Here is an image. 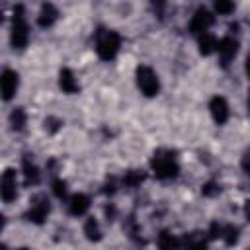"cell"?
<instances>
[{"label": "cell", "instance_id": "6da1fadb", "mask_svg": "<svg viewBox=\"0 0 250 250\" xmlns=\"http://www.w3.org/2000/svg\"><path fill=\"white\" fill-rule=\"evenodd\" d=\"M150 166H152V172L158 180H170V178H176L178 172H180V166H178V160L174 156L172 150H156L152 154V160H150Z\"/></svg>", "mask_w": 250, "mask_h": 250}, {"label": "cell", "instance_id": "7a4b0ae2", "mask_svg": "<svg viewBox=\"0 0 250 250\" xmlns=\"http://www.w3.org/2000/svg\"><path fill=\"white\" fill-rule=\"evenodd\" d=\"M121 47V37L117 31L113 29H102L98 33V41H96V53L102 61H111L115 59V55L119 53Z\"/></svg>", "mask_w": 250, "mask_h": 250}, {"label": "cell", "instance_id": "3957f363", "mask_svg": "<svg viewBox=\"0 0 250 250\" xmlns=\"http://www.w3.org/2000/svg\"><path fill=\"white\" fill-rule=\"evenodd\" d=\"M29 39V27L23 16V6H16L14 8V18H12V33H10V41L14 49H23L27 45Z\"/></svg>", "mask_w": 250, "mask_h": 250}, {"label": "cell", "instance_id": "277c9868", "mask_svg": "<svg viewBox=\"0 0 250 250\" xmlns=\"http://www.w3.org/2000/svg\"><path fill=\"white\" fill-rule=\"evenodd\" d=\"M135 78H137V86H139V90H141L146 98H152V96L158 94V90H160V80H158L156 72H154L150 66H146V64L137 66V70H135Z\"/></svg>", "mask_w": 250, "mask_h": 250}, {"label": "cell", "instance_id": "5b68a950", "mask_svg": "<svg viewBox=\"0 0 250 250\" xmlns=\"http://www.w3.org/2000/svg\"><path fill=\"white\" fill-rule=\"evenodd\" d=\"M49 211H51V205H49L47 197L39 193V195H35L31 199V205H29V209L25 213V219L31 221V223H35V225H43L45 219H47V215H49Z\"/></svg>", "mask_w": 250, "mask_h": 250}, {"label": "cell", "instance_id": "8992f818", "mask_svg": "<svg viewBox=\"0 0 250 250\" xmlns=\"http://www.w3.org/2000/svg\"><path fill=\"white\" fill-rule=\"evenodd\" d=\"M213 21H215L213 14H211L207 8L201 6V8H197L195 14L191 16L189 31H191V33H197V35H203V33H207V29L213 25Z\"/></svg>", "mask_w": 250, "mask_h": 250}, {"label": "cell", "instance_id": "52a82bcc", "mask_svg": "<svg viewBox=\"0 0 250 250\" xmlns=\"http://www.w3.org/2000/svg\"><path fill=\"white\" fill-rule=\"evenodd\" d=\"M0 193H2V199L6 203L14 201L18 197V178H16V170L12 168H6L4 174H2V182H0Z\"/></svg>", "mask_w": 250, "mask_h": 250}, {"label": "cell", "instance_id": "ba28073f", "mask_svg": "<svg viewBox=\"0 0 250 250\" xmlns=\"http://www.w3.org/2000/svg\"><path fill=\"white\" fill-rule=\"evenodd\" d=\"M217 53H219V62L223 66H229L230 61L236 57L238 53V41L234 37H223L219 41V47H217Z\"/></svg>", "mask_w": 250, "mask_h": 250}, {"label": "cell", "instance_id": "9c48e42d", "mask_svg": "<svg viewBox=\"0 0 250 250\" xmlns=\"http://www.w3.org/2000/svg\"><path fill=\"white\" fill-rule=\"evenodd\" d=\"M18 86H20V76H18V72H16V70L6 68V70L2 72V78H0L2 98H4L6 102H8V100H12V98L16 96V92H18Z\"/></svg>", "mask_w": 250, "mask_h": 250}, {"label": "cell", "instance_id": "30bf717a", "mask_svg": "<svg viewBox=\"0 0 250 250\" xmlns=\"http://www.w3.org/2000/svg\"><path fill=\"white\" fill-rule=\"evenodd\" d=\"M209 111H211V117L215 119V123H219V125L227 123V119H229V104H227V100L223 96L211 98Z\"/></svg>", "mask_w": 250, "mask_h": 250}, {"label": "cell", "instance_id": "8fae6325", "mask_svg": "<svg viewBox=\"0 0 250 250\" xmlns=\"http://www.w3.org/2000/svg\"><path fill=\"white\" fill-rule=\"evenodd\" d=\"M59 86H61V90L64 94H76L80 90V86H78V82L74 78V72L70 68H62L59 72Z\"/></svg>", "mask_w": 250, "mask_h": 250}, {"label": "cell", "instance_id": "7c38bea8", "mask_svg": "<svg viewBox=\"0 0 250 250\" xmlns=\"http://www.w3.org/2000/svg\"><path fill=\"white\" fill-rule=\"evenodd\" d=\"M88 209H90V197H88L86 193H74V195L70 197V201H68V211H70V215L80 217V215H84Z\"/></svg>", "mask_w": 250, "mask_h": 250}, {"label": "cell", "instance_id": "4fadbf2b", "mask_svg": "<svg viewBox=\"0 0 250 250\" xmlns=\"http://www.w3.org/2000/svg\"><path fill=\"white\" fill-rule=\"evenodd\" d=\"M57 18H59V10H57L53 4L45 2V4L41 6V10H39L37 23H39L41 27H51V25L57 21Z\"/></svg>", "mask_w": 250, "mask_h": 250}, {"label": "cell", "instance_id": "5bb4252c", "mask_svg": "<svg viewBox=\"0 0 250 250\" xmlns=\"http://www.w3.org/2000/svg\"><path fill=\"white\" fill-rule=\"evenodd\" d=\"M21 170H23V182H25V186H35L39 182V168L31 162L29 154H23Z\"/></svg>", "mask_w": 250, "mask_h": 250}, {"label": "cell", "instance_id": "9a60e30c", "mask_svg": "<svg viewBox=\"0 0 250 250\" xmlns=\"http://www.w3.org/2000/svg\"><path fill=\"white\" fill-rule=\"evenodd\" d=\"M197 47H199V53L207 57V55H213V53L217 51L219 41H217V37H215L213 33H203V35H199V39H197Z\"/></svg>", "mask_w": 250, "mask_h": 250}, {"label": "cell", "instance_id": "2e32d148", "mask_svg": "<svg viewBox=\"0 0 250 250\" xmlns=\"http://www.w3.org/2000/svg\"><path fill=\"white\" fill-rule=\"evenodd\" d=\"M156 246L158 250H180V238H176L172 232L168 230H162L158 234V240H156Z\"/></svg>", "mask_w": 250, "mask_h": 250}, {"label": "cell", "instance_id": "e0dca14e", "mask_svg": "<svg viewBox=\"0 0 250 250\" xmlns=\"http://www.w3.org/2000/svg\"><path fill=\"white\" fill-rule=\"evenodd\" d=\"M145 172L143 170H127L125 174H123V184L127 186V188H139L143 182H145Z\"/></svg>", "mask_w": 250, "mask_h": 250}, {"label": "cell", "instance_id": "ac0fdd59", "mask_svg": "<svg viewBox=\"0 0 250 250\" xmlns=\"http://www.w3.org/2000/svg\"><path fill=\"white\" fill-rule=\"evenodd\" d=\"M84 234L92 242L102 240V230H100V225H98L96 219H86V223H84Z\"/></svg>", "mask_w": 250, "mask_h": 250}, {"label": "cell", "instance_id": "d6986e66", "mask_svg": "<svg viewBox=\"0 0 250 250\" xmlns=\"http://www.w3.org/2000/svg\"><path fill=\"white\" fill-rule=\"evenodd\" d=\"M25 121H27V115L23 111V107H16L12 113H10V125L14 131H21L25 127Z\"/></svg>", "mask_w": 250, "mask_h": 250}, {"label": "cell", "instance_id": "ffe728a7", "mask_svg": "<svg viewBox=\"0 0 250 250\" xmlns=\"http://www.w3.org/2000/svg\"><path fill=\"white\" fill-rule=\"evenodd\" d=\"M238 227H234V225H227L225 229H223V240H225V244L227 246H234L236 242H238Z\"/></svg>", "mask_w": 250, "mask_h": 250}, {"label": "cell", "instance_id": "44dd1931", "mask_svg": "<svg viewBox=\"0 0 250 250\" xmlns=\"http://www.w3.org/2000/svg\"><path fill=\"white\" fill-rule=\"evenodd\" d=\"M219 191H221V186L217 182H207L201 186V193L205 197H215V195H219Z\"/></svg>", "mask_w": 250, "mask_h": 250}, {"label": "cell", "instance_id": "7402d4cb", "mask_svg": "<svg viewBox=\"0 0 250 250\" xmlns=\"http://www.w3.org/2000/svg\"><path fill=\"white\" fill-rule=\"evenodd\" d=\"M61 127H62V121H61L59 117H53V115H51V117H47V119H45V131H47V133L55 135Z\"/></svg>", "mask_w": 250, "mask_h": 250}, {"label": "cell", "instance_id": "603a6c76", "mask_svg": "<svg viewBox=\"0 0 250 250\" xmlns=\"http://www.w3.org/2000/svg\"><path fill=\"white\" fill-rule=\"evenodd\" d=\"M215 10L219 12V14H230V12H234V4L232 2H229V0H217L215 2Z\"/></svg>", "mask_w": 250, "mask_h": 250}, {"label": "cell", "instance_id": "cb8c5ba5", "mask_svg": "<svg viewBox=\"0 0 250 250\" xmlns=\"http://www.w3.org/2000/svg\"><path fill=\"white\" fill-rule=\"evenodd\" d=\"M53 193L57 195V197H64L66 195V182L64 180H55L53 182Z\"/></svg>", "mask_w": 250, "mask_h": 250}, {"label": "cell", "instance_id": "d4e9b609", "mask_svg": "<svg viewBox=\"0 0 250 250\" xmlns=\"http://www.w3.org/2000/svg\"><path fill=\"white\" fill-rule=\"evenodd\" d=\"M223 229H225V227H221L219 223H211V227H209V236H211V238H223Z\"/></svg>", "mask_w": 250, "mask_h": 250}, {"label": "cell", "instance_id": "484cf974", "mask_svg": "<svg viewBox=\"0 0 250 250\" xmlns=\"http://www.w3.org/2000/svg\"><path fill=\"white\" fill-rule=\"evenodd\" d=\"M104 193H107V195H113V193H115V178H113V176L107 178V182H105V186H104Z\"/></svg>", "mask_w": 250, "mask_h": 250}, {"label": "cell", "instance_id": "4316f807", "mask_svg": "<svg viewBox=\"0 0 250 250\" xmlns=\"http://www.w3.org/2000/svg\"><path fill=\"white\" fill-rule=\"evenodd\" d=\"M240 164H242V170L250 176V148L244 152V156H242V162H240Z\"/></svg>", "mask_w": 250, "mask_h": 250}, {"label": "cell", "instance_id": "83f0119b", "mask_svg": "<svg viewBox=\"0 0 250 250\" xmlns=\"http://www.w3.org/2000/svg\"><path fill=\"white\" fill-rule=\"evenodd\" d=\"M105 217H107V221H113L115 219V207L113 205H107L105 207Z\"/></svg>", "mask_w": 250, "mask_h": 250}, {"label": "cell", "instance_id": "f1b7e54d", "mask_svg": "<svg viewBox=\"0 0 250 250\" xmlns=\"http://www.w3.org/2000/svg\"><path fill=\"white\" fill-rule=\"evenodd\" d=\"M244 215H246V219L250 221V199L244 201Z\"/></svg>", "mask_w": 250, "mask_h": 250}, {"label": "cell", "instance_id": "f546056e", "mask_svg": "<svg viewBox=\"0 0 250 250\" xmlns=\"http://www.w3.org/2000/svg\"><path fill=\"white\" fill-rule=\"evenodd\" d=\"M193 250H209V248H207V244H205V240H203V242H199L197 246H193Z\"/></svg>", "mask_w": 250, "mask_h": 250}, {"label": "cell", "instance_id": "4dcf8cb0", "mask_svg": "<svg viewBox=\"0 0 250 250\" xmlns=\"http://www.w3.org/2000/svg\"><path fill=\"white\" fill-rule=\"evenodd\" d=\"M244 68H246V74H248V78H250V55L246 57V64H244Z\"/></svg>", "mask_w": 250, "mask_h": 250}, {"label": "cell", "instance_id": "1f68e13d", "mask_svg": "<svg viewBox=\"0 0 250 250\" xmlns=\"http://www.w3.org/2000/svg\"><path fill=\"white\" fill-rule=\"evenodd\" d=\"M248 111H250V92H248Z\"/></svg>", "mask_w": 250, "mask_h": 250}, {"label": "cell", "instance_id": "d6a6232c", "mask_svg": "<svg viewBox=\"0 0 250 250\" xmlns=\"http://www.w3.org/2000/svg\"><path fill=\"white\" fill-rule=\"evenodd\" d=\"M18 250H31V248H27V246H23V248H18Z\"/></svg>", "mask_w": 250, "mask_h": 250}, {"label": "cell", "instance_id": "836d02e7", "mask_svg": "<svg viewBox=\"0 0 250 250\" xmlns=\"http://www.w3.org/2000/svg\"><path fill=\"white\" fill-rule=\"evenodd\" d=\"M2 250H8V248H6V246H2Z\"/></svg>", "mask_w": 250, "mask_h": 250}, {"label": "cell", "instance_id": "e575fe53", "mask_svg": "<svg viewBox=\"0 0 250 250\" xmlns=\"http://www.w3.org/2000/svg\"><path fill=\"white\" fill-rule=\"evenodd\" d=\"M248 250H250V248H248Z\"/></svg>", "mask_w": 250, "mask_h": 250}]
</instances>
